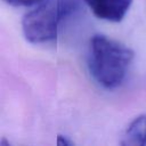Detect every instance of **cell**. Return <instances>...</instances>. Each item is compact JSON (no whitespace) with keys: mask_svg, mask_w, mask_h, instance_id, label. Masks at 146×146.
I'll use <instances>...</instances> for the list:
<instances>
[{"mask_svg":"<svg viewBox=\"0 0 146 146\" xmlns=\"http://www.w3.org/2000/svg\"><path fill=\"white\" fill-rule=\"evenodd\" d=\"M133 57L132 49L106 35L95 34L90 39L89 71L106 89L117 88L123 82Z\"/></svg>","mask_w":146,"mask_h":146,"instance_id":"1","label":"cell"},{"mask_svg":"<svg viewBox=\"0 0 146 146\" xmlns=\"http://www.w3.org/2000/svg\"><path fill=\"white\" fill-rule=\"evenodd\" d=\"M82 0H43L24 15L22 29L31 43H43L56 39L60 23L75 11Z\"/></svg>","mask_w":146,"mask_h":146,"instance_id":"2","label":"cell"},{"mask_svg":"<svg viewBox=\"0 0 146 146\" xmlns=\"http://www.w3.org/2000/svg\"><path fill=\"white\" fill-rule=\"evenodd\" d=\"M133 0H83L92 14L99 19L121 22L128 13Z\"/></svg>","mask_w":146,"mask_h":146,"instance_id":"3","label":"cell"},{"mask_svg":"<svg viewBox=\"0 0 146 146\" xmlns=\"http://www.w3.org/2000/svg\"><path fill=\"white\" fill-rule=\"evenodd\" d=\"M121 144L133 146L146 145V114L137 116L128 125Z\"/></svg>","mask_w":146,"mask_h":146,"instance_id":"4","label":"cell"},{"mask_svg":"<svg viewBox=\"0 0 146 146\" xmlns=\"http://www.w3.org/2000/svg\"><path fill=\"white\" fill-rule=\"evenodd\" d=\"M3 1L15 7H30V6L39 5L43 0H3Z\"/></svg>","mask_w":146,"mask_h":146,"instance_id":"5","label":"cell"},{"mask_svg":"<svg viewBox=\"0 0 146 146\" xmlns=\"http://www.w3.org/2000/svg\"><path fill=\"white\" fill-rule=\"evenodd\" d=\"M57 145L58 146H71V145H73V143L70 139H67V137L58 135L57 136Z\"/></svg>","mask_w":146,"mask_h":146,"instance_id":"6","label":"cell"}]
</instances>
